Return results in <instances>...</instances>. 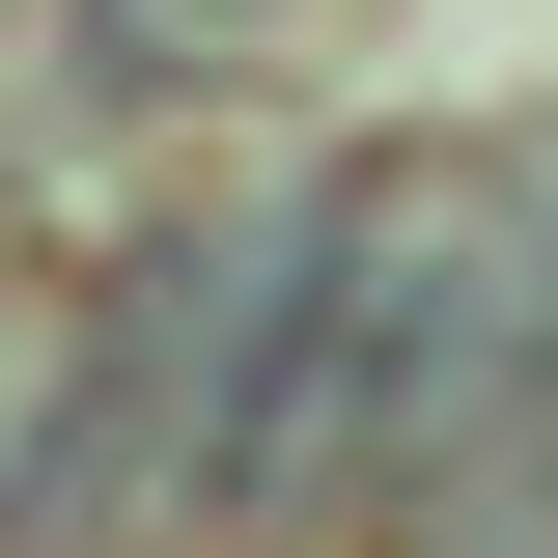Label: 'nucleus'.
I'll list each match as a JSON object with an SVG mask.
<instances>
[{
  "label": "nucleus",
  "mask_w": 558,
  "mask_h": 558,
  "mask_svg": "<svg viewBox=\"0 0 558 558\" xmlns=\"http://www.w3.org/2000/svg\"><path fill=\"white\" fill-rule=\"evenodd\" d=\"M57 28H84L112 112H196V84H279V57H307V0H57Z\"/></svg>",
  "instance_id": "f03ea898"
},
{
  "label": "nucleus",
  "mask_w": 558,
  "mask_h": 558,
  "mask_svg": "<svg viewBox=\"0 0 558 558\" xmlns=\"http://www.w3.org/2000/svg\"><path fill=\"white\" fill-rule=\"evenodd\" d=\"M307 223H336V168L196 196L168 252L112 279V307H57V418H28V502H0V531H196V502H223V447H252V391H279Z\"/></svg>",
  "instance_id": "f257e3e1"
}]
</instances>
